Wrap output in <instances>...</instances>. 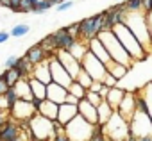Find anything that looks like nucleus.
Returning a JSON list of instances; mask_svg holds the SVG:
<instances>
[{
	"instance_id": "nucleus-1",
	"label": "nucleus",
	"mask_w": 152,
	"mask_h": 141,
	"mask_svg": "<svg viewBox=\"0 0 152 141\" xmlns=\"http://www.w3.org/2000/svg\"><path fill=\"white\" fill-rule=\"evenodd\" d=\"M124 23L138 38L143 50L147 54H152V38H150V31H148L147 13H143V11H127L125 18H124Z\"/></svg>"
},
{
	"instance_id": "nucleus-2",
	"label": "nucleus",
	"mask_w": 152,
	"mask_h": 141,
	"mask_svg": "<svg viewBox=\"0 0 152 141\" xmlns=\"http://www.w3.org/2000/svg\"><path fill=\"white\" fill-rule=\"evenodd\" d=\"M99 39L104 43V47L107 48V52H109V55H111V59H113L115 63L125 64V66H129V68L134 66L136 61L129 55V52L124 48V45L118 41V38L115 36L113 31H102V32L99 34Z\"/></svg>"
},
{
	"instance_id": "nucleus-3",
	"label": "nucleus",
	"mask_w": 152,
	"mask_h": 141,
	"mask_svg": "<svg viewBox=\"0 0 152 141\" xmlns=\"http://www.w3.org/2000/svg\"><path fill=\"white\" fill-rule=\"evenodd\" d=\"M113 32H115V36L118 38V41L124 45V48L129 52V55H131L134 61H143V59H147V52L143 50L141 43L138 41V38L131 32V29H129L125 23H118L116 27H113Z\"/></svg>"
},
{
	"instance_id": "nucleus-4",
	"label": "nucleus",
	"mask_w": 152,
	"mask_h": 141,
	"mask_svg": "<svg viewBox=\"0 0 152 141\" xmlns=\"http://www.w3.org/2000/svg\"><path fill=\"white\" fill-rule=\"evenodd\" d=\"M104 130V136L111 141H125L131 137V127H129V121L124 120L118 113H115L111 116V120L102 127Z\"/></svg>"
},
{
	"instance_id": "nucleus-5",
	"label": "nucleus",
	"mask_w": 152,
	"mask_h": 141,
	"mask_svg": "<svg viewBox=\"0 0 152 141\" xmlns=\"http://www.w3.org/2000/svg\"><path fill=\"white\" fill-rule=\"evenodd\" d=\"M131 127V137L134 139H143V137H152V118L148 114V111L140 109L134 113L132 120L129 121Z\"/></svg>"
},
{
	"instance_id": "nucleus-6",
	"label": "nucleus",
	"mask_w": 152,
	"mask_h": 141,
	"mask_svg": "<svg viewBox=\"0 0 152 141\" xmlns=\"http://www.w3.org/2000/svg\"><path fill=\"white\" fill-rule=\"evenodd\" d=\"M95 127L90 121H86L81 114L66 125V136L70 141H90L91 136L95 134Z\"/></svg>"
},
{
	"instance_id": "nucleus-7",
	"label": "nucleus",
	"mask_w": 152,
	"mask_h": 141,
	"mask_svg": "<svg viewBox=\"0 0 152 141\" xmlns=\"http://www.w3.org/2000/svg\"><path fill=\"white\" fill-rule=\"evenodd\" d=\"M29 130L32 134V139H43V141H52L56 137V132H54V121L41 116V114H36L31 121H29Z\"/></svg>"
},
{
	"instance_id": "nucleus-8",
	"label": "nucleus",
	"mask_w": 152,
	"mask_h": 141,
	"mask_svg": "<svg viewBox=\"0 0 152 141\" xmlns=\"http://www.w3.org/2000/svg\"><path fill=\"white\" fill-rule=\"evenodd\" d=\"M104 22H106L104 13H99V15H95V16H90V18L81 20V22H79V27H81V39L91 41L93 38H99V34L104 31Z\"/></svg>"
},
{
	"instance_id": "nucleus-9",
	"label": "nucleus",
	"mask_w": 152,
	"mask_h": 141,
	"mask_svg": "<svg viewBox=\"0 0 152 141\" xmlns=\"http://www.w3.org/2000/svg\"><path fill=\"white\" fill-rule=\"evenodd\" d=\"M81 66H83L84 72L90 73V77H91L93 81H99V82H104L106 75L109 73V72H107V66H106L99 57H95L91 52H88V54L83 57Z\"/></svg>"
},
{
	"instance_id": "nucleus-10",
	"label": "nucleus",
	"mask_w": 152,
	"mask_h": 141,
	"mask_svg": "<svg viewBox=\"0 0 152 141\" xmlns=\"http://www.w3.org/2000/svg\"><path fill=\"white\" fill-rule=\"evenodd\" d=\"M11 120L18 121V123H23V121H31L36 114H38V109L32 102H27V100H18L13 107H11Z\"/></svg>"
},
{
	"instance_id": "nucleus-11",
	"label": "nucleus",
	"mask_w": 152,
	"mask_h": 141,
	"mask_svg": "<svg viewBox=\"0 0 152 141\" xmlns=\"http://www.w3.org/2000/svg\"><path fill=\"white\" fill-rule=\"evenodd\" d=\"M48 64H50L52 82L61 84V86H64V88H70V84L73 82V79H72V75L66 72V68L61 64V61H59L56 55H50V57H48Z\"/></svg>"
},
{
	"instance_id": "nucleus-12",
	"label": "nucleus",
	"mask_w": 152,
	"mask_h": 141,
	"mask_svg": "<svg viewBox=\"0 0 152 141\" xmlns=\"http://www.w3.org/2000/svg\"><path fill=\"white\" fill-rule=\"evenodd\" d=\"M56 57H57V59L61 61V64L66 68V72L72 75V79H73V81L77 79V75L81 73V70H83L81 61L75 59L68 50H57V52H56Z\"/></svg>"
},
{
	"instance_id": "nucleus-13",
	"label": "nucleus",
	"mask_w": 152,
	"mask_h": 141,
	"mask_svg": "<svg viewBox=\"0 0 152 141\" xmlns=\"http://www.w3.org/2000/svg\"><path fill=\"white\" fill-rule=\"evenodd\" d=\"M136 111H138V98H136V91H127V93H125V98L122 100V104H120V107H118V111H116V113H118L124 120L131 121Z\"/></svg>"
},
{
	"instance_id": "nucleus-14",
	"label": "nucleus",
	"mask_w": 152,
	"mask_h": 141,
	"mask_svg": "<svg viewBox=\"0 0 152 141\" xmlns=\"http://www.w3.org/2000/svg\"><path fill=\"white\" fill-rule=\"evenodd\" d=\"M32 104L36 105L38 114H41V116H45V118H48L52 121H57V114H59V105L57 104H54L50 100H41V102L32 100Z\"/></svg>"
},
{
	"instance_id": "nucleus-15",
	"label": "nucleus",
	"mask_w": 152,
	"mask_h": 141,
	"mask_svg": "<svg viewBox=\"0 0 152 141\" xmlns=\"http://www.w3.org/2000/svg\"><path fill=\"white\" fill-rule=\"evenodd\" d=\"M66 97H68V88L61 86V84H56V82H50L47 86V100L61 105L66 102Z\"/></svg>"
},
{
	"instance_id": "nucleus-16",
	"label": "nucleus",
	"mask_w": 152,
	"mask_h": 141,
	"mask_svg": "<svg viewBox=\"0 0 152 141\" xmlns=\"http://www.w3.org/2000/svg\"><path fill=\"white\" fill-rule=\"evenodd\" d=\"M77 116H79V105H73V104H68V102H64V104H61V105H59L57 121H59L61 125H64V127H66L70 121H73Z\"/></svg>"
},
{
	"instance_id": "nucleus-17",
	"label": "nucleus",
	"mask_w": 152,
	"mask_h": 141,
	"mask_svg": "<svg viewBox=\"0 0 152 141\" xmlns=\"http://www.w3.org/2000/svg\"><path fill=\"white\" fill-rule=\"evenodd\" d=\"M88 48H90V52H91L95 57H99L106 66L113 61V59H111V55H109V52H107V48L104 47V43H102L99 38H93L91 41H88Z\"/></svg>"
},
{
	"instance_id": "nucleus-18",
	"label": "nucleus",
	"mask_w": 152,
	"mask_h": 141,
	"mask_svg": "<svg viewBox=\"0 0 152 141\" xmlns=\"http://www.w3.org/2000/svg\"><path fill=\"white\" fill-rule=\"evenodd\" d=\"M79 114H81L86 121H90L91 125H99V111H97V107H95L93 104H90L86 98H83V100L79 102Z\"/></svg>"
},
{
	"instance_id": "nucleus-19",
	"label": "nucleus",
	"mask_w": 152,
	"mask_h": 141,
	"mask_svg": "<svg viewBox=\"0 0 152 141\" xmlns=\"http://www.w3.org/2000/svg\"><path fill=\"white\" fill-rule=\"evenodd\" d=\"M54 38H56L57 50H70V48L75 45V41H77L73 36H70V34H68L66 27H63V29L56 31V32H54Z\"/></svg>"
},
{
	"instance_id": "nucleus-20",
	"label": "nucleus",
	"mask_w": 152,
	"mask_h": 141,
	"mask_svg": "<svg viewBox=\"0 0 152 141\" xmlns=\"http://www.w3.org/2000/svg\"><path fill=\"white\" fill-rule=\"evenodd\" d=\"M18 134H20V123L15 120H9L6 125L0 127V139L4 141H13L18 137Z\"/></svg>"
},
{
	"instance_id": "nucleus-21",
	"label": "nucleus",
	"mask_w": 152,
	"mask_h": 141,
	"mask_svg": "<svg viewBox=\"0 0 152 141\" xmlns=\"http://www.w3.org/2000/svg\"><path fill=\"white\" fill-rule=\"evenodd\" d=\"M32 77H34V79H38V81H41V82H43V84H47V86L52 82V75H50V64H48V59L34 66Z\"/></svg>"
},
{
	"instance_id": "nucleus-22",
	"label": "nucleus",
	"mask_w": 152,
	"mask_h": 141,
	"mask_svg": "<svg viewBox=\"0 0 152 141\" xmlns=\"http://www.w3.org/2000/svg\"><path fill=\"white\" fill-rule=\"evenodd\" d=\"M25 57H27V59H29V61L36 66V64H39V63L47 61L50 55H48V54L41 48V45H39V43H36V45H32V47L25 52Z\"/></svg>"
},
{
	"instance_id": "nucleus-23",
	"label": "nucleus",
	"mask_w": 152,
	"mask_h": 141,
	"mask_svg": "<svg viewBox=\"0 0 152 141\" xmlns=\"http://www.w3.org/2000/svg\"><path fill=\"white\" fill-rule=\"evenodd\" d=\"M15 91H16V95H18V100H27V102H32V100H34L29 79H22V81L15 86Z\"/></svg>"
},
{
	"instance_id": "nucleus-24",
	"label": "nucleus",
	"mask_w": 152,
	"mask_h": 141,
	"mask_svg": "<svg viewBox=\"0 0 152 141\" xmlns=\"http://www.w3.org/2000/svg\"><path fill=\"white\" fill-rule=\"evenodd\" d=\"M125 89H122L120 86H116V88H111V91H109V95H107V98H106V102L115 109V111H118V107H120V104H122V100L125 98Z\"/></svg>"
},
{
	"instance_id": "nucleus-25",
	"label": "nucleus",
	"mask_w": 152,
	"mask_h": 141,
	"mask_svg": "<svg viewBox=\"0 0 152 141\" xmlns=\"http://www.w3.org/2000/svg\"><path fill=\"white\" fill-rule=\"evenodd\" d=\"M29 82H31V89H32L34 100H39V102L41 100H47V84H43L41 81H38L34 77H31Z\"/></svg>"
},
{
	"instance_id": "nucleus-26",
	"label": "nucleus",
	"mask_w": 152,
	"mask_h": 141,
	"mask_svg": "<svg viewBox=\"0 0 152 141\" xmlns=\"http://www.w3.org/2000/svg\"><path fill=\"white\" fill-rule=\"evenodd\" d=\"M97 111H99V125H102V127H104V125L111 120V116L116 113V111H115V109H113L107 102H106V100H104V102L97 107Z\"/></svg>"
},
{
	"instance_id": "nucleus-27",
	"label": "nucleus",
	"mask_w": 152,
	"mask_h": 141,
	"mask_svg": "<svg viewBox=\"0 0 152 141\" xmlns=\"http://www.w3.org/2000/svg\"><path fill=\"white\" fill-rule=\"evenodd\" d=\"M129 66H125V64H120V63H115V61H111L109 64H107V72L115 77V79H118V81H122L125 75H127V72H129Z\"/></svg>"
},
{
	"instance_id": "nucleus-28",
	"label": "nucleus",
	"mask_w": 152,
	"mask_h": 141,
	"mask_svg": "<svg viewBox=\"0 0 152 141\" xmlns=\"http://www.w3.org/2000/svg\"><path fill=\"white\" fill-rule=\"evenodd\" d=\"M75 59H79V61H83V57L90 52V48H88V41H84V39H77L75 41V45L68 50Z\"/></svg>"
},
{
	"instance_id": "nucleus-29",
	"label": "nucleus",
	"mask_w": 152,
	"mask_h": 141,
	"mask_svg": "<svg viewBox=\"0 0 152 141\" xmlns=\"http://www.w3.org/2000/svg\"><path fill=\"white\" fill-rule=\"evenodd\" d=\"M4 77H6V82H7L9 88H15V86L23 79L22 73L18 72L16 68H9V70H6V72H4Z\"/></svg>"
},
{
	"instance_id": "nucleus-30",
	"label": "nucleus",
	"mask_w": 152,
	"mask_h": 141,
	"mask_svg": "<svg viewBox=\"0 0 152 141\" xmlns=\"http://www.w3.org/2000/svg\"><path fill=\"white\" fill-rule=\"evenodd\" d=\"M138 93L143 97V100H145V104H147V111H148V114H150V118H152V82L147 84L145 88H140Z\"/></svg>"
},
{
	"instance_id": "nucleus-31",
	"label": "nucleus",
	"mask_w": 152,
	"mask_h": 141,
	"mask_svg": "<svg viewBox=\"0 0 152 141\" xmlns=\"http://www.w3.org/2000/svg\"><path fill=\"white\" fill-rule=\"evenodd\" d=\"M68 93H70V95H73V97H77L79 100H83V98H86L88 89H86L84 86H81L77 81H73V82L70 84V88H68Z\"/></svg>"
},
{
	"instance_id": "nucleus-32",
	"label": "nucleus",
	"mask_w": 152,
	"mask_h": 141,
	"mask_svg": "<svg viewBox=\"0 0 152 141\" xmlns=\"http://www.w3.org/2000/svg\"><path fill=\"white\" fill-rule=\"evenodd\" d=\"M75 81H77L81 86H84L86 89H90V88H91V84L95 82V81L90 77V73H88V72H84V70H81V73L77 75V79H75Z\"/></svg>"
},
{
	"instance_id": "nucleus-33",
	"label": "nucleus",
	"mask_w": 152,
	"mask_h": 141,
	"mask_svg": "<svg viewBox=\"0 0 152 141\" xmlns=\"http://www.w3.org/2000/svg\"><path fill=\"white\" fill-rule=\"evenodd\" d=\"M29 31H31V27H29V25L20 23V25H15V27L9 31V34H11L13 38H23L25 34H29Z\"/></svg>"
},
{
	"instance_id": "nucleus-34",
	"label": "nucleus",
	"mask_w": 152,
	"mask_h": 141,
	"mask_svg": "<svg viewBox=\"0 0 152 141\" xmlns=\"http://www.w3.org/2000/svg\"><path fill=\"white\" fill-rule=\"evenodd\" d=\"M86 100H88L90 104H93L95 107H99V105L104 102V98L100 97V93H95V91H90V89H88V93H86Z\"/></svg>"
},
{
	"instance_id": "nucleus-35",
	"label": "nucleus",
	"mask_w": 152,
	"mask_h": 141,
	"mask_svg": "<svg viewBox=\"0 0 152 141\" xmlns=\"http://www.w3.org/2000/svg\"><path fill=\"white\" fill-rule=\"evenodd\" d=\"M127 11H143V0H125Z\"/></svg>"
},
{
	"instance_id": "nucleus-36",
	"label": "nucleus",
	"mask_w": 152,
	"mask_h": 141,
	"mask_svg": "<svg viewBox=\"0 0 152 141\" xmlns=\"http://www.w3.org/2000/svg\"><path fill=\"white\" fill-rule=\"evenodd\" d=\"M50 7H52V2H50V0H41V2H38V4L34 6L32 13H45V11L50 9Z\"/></svg>"
},
{
	"instance_id": "nucleus-37",
	"label": "nucleus",
	"mask_w": 152,
	"mask_h": 141,
	"mask_svg": "<svg viewBox=\"0 0 152 141\" xmlns=\"http://www.w3.org/2000/svg\"><path fill=\"white\" fill-rule=\"evenodd\" d=\"M6 98H7V102H9V105H11V107L18 102V95H16L15 88H9V91L6 93ZM9 111H11V109H9Z\"/></svg>"
},
{
	"instance_id": "nucleus-38",
	"label": "nucleus",
	"mask_w": 152,
	"mask_h": 141,
	"mask_svg": "<svg viewBox=\"0 0 152 141\" xmlns=\"http://www.w3.org/2000/svg\"><path fill=\"white\" fill-rule=\"evenodd\" d=\"M104 84H106L107 88H116V86H118V79H115L111 73H107L106 79H104Z\"/></svg>"
},
{
	"instance_id": "nucleus-39",
	"label": "nucleus",
	"mask_w": 152,
	"mask_h": 141,
	"mask_svg": "<svg viewBox=\"0 0 152 141\" xmlns=\"http://www.w3.org/2000/svg\"><path fill=\"white\" fill-rule=\"evenodd\" d=\"M9 91V86H7V82H6V77H4V73L0 75V97L2 95H6Z\"/></svg>"
},
{
	"instance_id": "nucleus-40",
	"label": "nucleus",
	"mask_w": 152,
	"mask_h": 141,
	"mask_svg": "<svg viewBox=\"0 0 152 141\" xmlns=\"http://www.w3.org/2000/svg\"><path fill=\"white\" fill-rule=\"evenodd\" d=\"M9 120H11V113L9 111H0V127L6 125Z\"/></svg>"
},
{
	"instance_id": "nucleus-41",
	"label": "nucleus",
	"mask_w": 152,
	"mask_h": 141,
	"mask_svg": "<svg viewBox=\"0 0 152 141\" xmlns=\"http://www.w3.org/2000/svg\"><path fill=\"white\" fill-rule=\"evenodd\" d=\"M72 6H73V2H72V0H68V2H61V4H59V6H56V7H57V11H59V13H63V11H68Z\"/></svg>"
},
{
	"instance_id": "nucleus-42",
	"label": "nucleus",
	"mask_w": 152,
	"mask_h": 141,
	"mask_svg": "<svg viewBox=\"0 0 152 141\" xmlns=\"http://www.w3.org/2000/svg\"><path fill=\"white\" fill-rule=\"evenodd\" d=\"M22 2H23V0H11V11L20 13L22 11Z\"/></svg>"
},
{
	"instance_id": "nucleus-43",
	"label": "nucleus",
	"mask_w": 152,
	"mask_h": 141,
	"mask_svg": "<svg viewBox=\"0 0 152 141\" xmlns=\"http://www.w3.org/2000/svg\"><path fill=\"white\" fill-rule=\"evenodd\" d=\"M16 61H18V57L9 55V57L6 59V68H7V70H9V68H15V66H16Z\"/></svg>"
},
{
	"instance_id": "nucleus-44",
	"label": "nucleus",
	"mask_w": 152,
	"mask_h": 141,
	"mask_svg": "<svg viewBox=\"0 0 152 141\" xmlns=\"http://www.w3.org/2000/svg\"><path fill=\"white\" fill-rule=\"evenodd\" d=\"M102 86H104V82H99V81H95V82L91 84V88H90V91H95V93H100V89H102Z\"/></svg>"
},
{
	"instance_id": "nucleus-45",
	"label": "nucleus",
	"mask_w": 152,
	"mask_h": 141,
	"mask_svg": "<svg viewBox=\"0 0 152 141\" xmlns=\"http://www.w3.org/2000/svg\"><path fill=\"white\" fill-rule=\"evenodd\" d=\"M66 102H68V104H73V105H79V102H81V100H79L77 97H73V95H70V93H68Z\"/></svg>"
},
{
	"instance_id": "nucleus-46",
	"label": "nucleus",
	"mask_w": 152,
	"mask_h": 141,
	"mask_svg": "<svg viewBox=\"0 0 152 141\" xmlns=\"http://www.w3.org/2000/svg\"><path fill=\"white\" fill-rule=\"evenodd\" d=\"M109 91H111V88H107V86L104 84V86H102V89H100V97L106 100V98H107V95H109Z\"/></svg>"
},
{
	"instance_id": "nucleus-47",
	"label": "nucleus",
	"mask_w": 152,
	"mask_h": 141,
	"mask_svg": "<svg viewBox=\"0 0 152 141\" xmlns=\"http://www.w3.org/2000/svg\"><path fill=\"white\" fill-rule=\"evenodd\" d=\"M9 36H11L9 32H6V31H0V45H2L4 41H7V39H9Z\"/></svg>"
},
{
	"instance_id": "nucleus-48",
	"label": "nucleus",
	"mask_w": 152,
	"mask_h": 141,
	"mask_svg": "<svg viewBox=\"0 0 152 141\" xmlns=\"http://www.w3.org/2000/svg\"><path fill=\"white\" fill-rule=\"evenodd\" d=\"M147 22H148V31H150V38H152V13H147Z\"/></svg>"
},
{
	"instance_id": "nucleus-49",
	"label": "nucleus",
	"mask_w": 152,
	"mask_h": 141,
	"mask_svg": "<svg viewBox=\"0 0 152 141\" xmlns=\"http://www.w3.org/2000/svg\"><path fill=\"white\" fill-rule=\"evenodd\" d=\"M52 141H70V139H68V136H56Z\"/></svg>"
},
{
	"instance_id": "nucleus-50",
	"label": "nucleus",
	"mask_w": 152,
	"mask_h": 141,
	"mask_svg": "<svg viewBox=\"0 0 152 141\" xmlns=\"http://www.w3.org/2000/svg\"><path fill=\"white\" fill-rule=\"evenodd\" d=\"M0 6H4V7H9V9H11V0H0Z\"/></svg>"
},
{
	"instance_id": "nucleus-51",
	"label": "nucleus",
	"mask_w": 152,
	"mask_h": 141,
	"mask_svg": "<svg viewBox=\"0 0 152 141\" xmlns=\"http://www.w3.org/2000/svg\"><path fill=\"white\" fill-rule=\"evenodd\" d=\"M140 141H152V137H143V139H140Z\"/></svg>"
},
{
	"instance_id": "nucleus-52",
	"label": "nucleus",
	"mask_w": 152,
	"mask_h": 141,
	"mask_svg": "<svg viewBox=\"0 0 152 141\" xmlns=\"http://www.w3.org/2000/svg\"><path fill=\"white\" fill-rule=\"evenodd\" d=\"M115 2H116V4H120V2H124V0H115Z\"/></svg>"
},
{
	"instance_id": "nucleus-53",
	"label": "nucleus",
	"mask_w": 152,
	"mask_h": 141,
	"mask_svg": "<svg viewBox=\"0 0 152 141\" xmlns=\"http://www.w3.org/2000/svg\"><path fill=\"white\" fill-rule=\"evenodd\" d=\"M32 141H43V139H32Z\"/></svg>"
},
{
	"instance_id": "nucleus-54",
	"label": "nucleus",
	"mask_w": 152,
	"mask_h": 141,
	"mask_svg": "<svg viewBox=\"0 0 152 141\" xmlns=\"http://www.w3.org/2000/svg\"><path fill=\"white\" fill-rule=\"evenodd\" d=\"M61 2H68V0H61Z\"/></svg>"
},
{
	"instance_id": "nucleus-55",
	"label": "nucleus",
	"mask_w": 152,
	"mask_h": 141,
	"mask_svg": "<svg viewBox=\"0 0 152 141\" xmlns=\"http://www.w3.org/2000/svg\"><path fill=\"white\" fill-rule=\"evenodd\" d=\"M0 141H4V139H0Z\"/></svg>"
}]
</instances>
